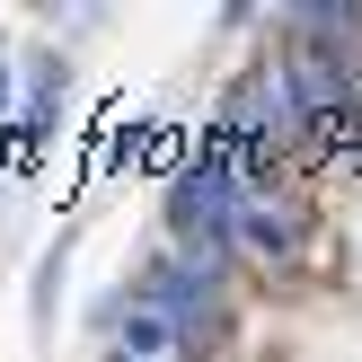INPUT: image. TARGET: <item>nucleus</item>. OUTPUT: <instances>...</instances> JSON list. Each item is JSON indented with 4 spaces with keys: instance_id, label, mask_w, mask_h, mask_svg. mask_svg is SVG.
<instances>
[{
    "instance_id": "obj_6",
    "label": "nucleus",
    "mask_w": 362,
    "mask_h": 362,
    "mask_svg": "<svg viewBox=\"0 0 362 362\" xmlns=\"http://www.w3.org/2000/svg\"><path fill=\"white\" fill-rule=\"evenodd\" d=\"M0 106H9V71H0Z\"/></svg>"
},
{
    "instance_id": "obj_3",
    "label": "nucleus",
    "mask_w": 362,
    "mask_h": 362,
    "mask_svg": "<svg viewBox=\"0 0 362 362\" xmlns=\"http://www.w3.org/2000/svg\"><path fill=\"white\" fill-rule=\"evenodd\" d=\"M300 221H310V212H300L292 194H265V186L239 194V230H247V247H265V257H292V247H300Z\"/></svg>"
},
{
    "instance_id": "obj_1",
    "label": "nucleus",
    "mask_w": 362,
    "mask_h": 362,
    "mask_svg": "<svg viewBox=\"0 0 362 362\" xmlns=\"http://www.w3.org/2000/svg\"><path fill=\"white\" fill-rule=\"evenodd\" d=\"M239 194H247V168H239V141L212 133L204 151L186 159V168L168 177V230L186 247H221L230 230H239Z\"/></svg>"
},
{
    "instance_id": "obj_5",
    "label": "nucleus",
    "mask_w": 362,
    "mask_h": 362,
    "mask_svg": "<svg viewBox=\"0 0 362 362\" xmlns=\"http://www.w3.org/2000/svg\"><path fill=\"white\" fill-rule=\"evenodd\" d=\"M168 318H159V310H124V327H115V345H124V362H141V354H159V345H168Z\"/></svg>"
},
{
    "instance_id": "obj_2",
    "label": "nucleus",
    "mask_w": 362,
    "mask_h": 362,
    "mask_svg": "<svg viewBox=\"0 0 362 362\" xmlns=\"http://www.w3.org/2000/svg\"><path fill=\"white\" fill-rule=\"evenodd\" d=\"M221 247H177V257H159L151 274H141V310H159L186 345H204L212 336V292H221Z\"/></svg>"
},
{
    "instance_id": "obj_4",
    "label": "nucleus",
    "mask_w": 362,
    "mask_h": 362,
    "mask_svg": "<svg viewBox=\"0 0 362 362\" xmlns=\"http://www.w3.org/2000/svg\"><path fill=\"white\" fill-rule=\"evenodd\" d=\"M62 98H71V88H62V62H45V71H35V98H27V124H18V141H27V151H35V141L53 133Z\"/></svg>"
}]
</instances>
